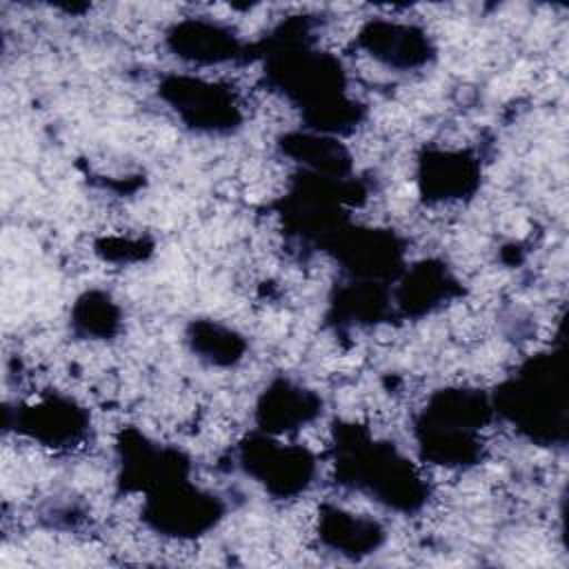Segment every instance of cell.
<instances>
[{"mask_svg":"<svg viewBox=\"0 0 569 569\" xmlns=\"http://www.w3.org/2000/svg\"><path fill=\"white\" fill-rule=\"evenodd\" d=\"M478 184L476 162L462 151H438L422 160L420 187L429 200H451L471 193Z\"/></svg>","mask_w":569,"mask_h":569,"instance_id":"ba28073f","label":"cell"},{"mask_svg":"<svg viewBox=\"0 0 569 569\" xmlns=\"http://www.w3.org/2000/svg\"><path fill=\"white\" fill-rule=\"evenodd\" d=\"M449 278L445 269L433 264H422L411 273V280L405 287V307L416 309L422 307V311L431 309L440 298L449 291Z\"/></svg>","mask_w":569,"mask_h":569,"instance_id":"4fadbf2b","label":"cell"},{"mask_svg":"<svg viewBox=\"0 0 569 569\" xmlns=\"http://www.w3.org/2000/svg\"><path fill=\"white\" fill-rule=\"evenodd\" d=\"M358 44L373 60L402 71L425 67L433 56L431 40L425 29L387 18L369 20L358 33Z\"/></svg>","mask_w":569,"mask_h":569,"instance_id":"5b68a950","label":"cell"},{"mask_svg":"<svg viewBox=\"0 0 569 569\" xmlns=\"http://www.w3.org/2000/svg\"><path fill=\"white\" fill-rule=\"evenodd\" d=\"M167 42L178 58L193 64H220L242 56V42L229 27L202 18L176 22Z\"/></svg>","mask_w":569,"mask_h":569,"instance_id":"8992f818","label":"cell"},{"mask_svg":"<svg viewBox=\"0 0 569 569\" xmlns=\"http://www.w3.org/2000/svg\"><path fill=\"white\" fill-rule=\"evenodd\" d=\"M84 413L71 400L49 398L24 409L20 425L31 436L49 447L69 445L84 431Z\"/></svg>","mask_w":569,"mask_h":569,"instance_id":"9c48e42d","label":"cell"},{"mask_svg":"<svg viewBox=\"0 0 569 569\" xmlns=\"http://www.w3.org/2000/svg\"><path fill=\"white\" fill-rule=\"evenodd\" d=\"M191 345L193 351L200 353V358H207L216 365H233L242 353L240 338L220 325L213 322H198L191 331Z\"/></svg>","mask_w":569,"mask_h":569,"instance_id":"8fae6325","label":"cell"},{"mask_svg":"<svg viewBox=\"0 0 569 569\" xmlns=\"http://www.w3.org/2000/svg\"><path fill=\"white\" fill-rule=\"evenodd\" d=\"M160 93L193 129L229 131L240 122L238 102L233 93H229L222 84L189 76H176L162 84Z\"/></svg>","mask_w":569,"mask_h":569,"instance_id":"7a4b0ae2","label":"cell"},{"mask_svg":"<svg viewBox=\"0 0 569 569\" xmlns=\"http://www.w3.org/2000/svg\"><path fill=\"white\" fill-rule=\"evenodd\" d=\"M322 536L333 547H342L345 551H358L362 547H376L380 540V529L373 520H365L353 513L333 509L322 518Z\"/></svg>","mask_w":569,"mask_h":569,"instance_id":"30bf717a","label":"cell"},{"mask_svg":"<svg viewBox=\"0 0 569 569\" xmlns=\"http://www.w3.org/2000/svg\"><path fill=\"white\" fill-rule=\"evenodd\" d=\"M318 413H320L318 396L287 380L273 382L258 402L260 429L273 436L296 431L302 425L311 422Z\"/></svg>","mask_w":569,"mask_h":569,"instance_id":"52a82bcc","label":"cell"},{"mask_svg":"<svg viewBox=\"0 0 569 569\" xmlns=\"http://www.w3.org/2000/svg\"><path fill=\"white\" fill-rule=\"evenodd\" d=\"M242 467L280 498L305 491L311 485L316 471L313 456L307 449L278 445L269 438L251 440L244 445Z\"/></svg>","mask_w":569,"mask_h":569,"instance_id":"3957f363","label":"cell"},{"mask_svg":"<svg viewBox=\"0 0 569 569\" xmlns=\"http://www.w3.org/2000/svg\"><path fill=\"white\" fill-rule=\"evenodd\" d=\"M147 516L169 536H198L200 529H209L216 522L220 505L211 493L169 478L156 485V493L149 496Z\"/></svg>","mask_w":569,"mask_h":569,"instance_id":"277c9868","label":"cell"},{"mask_svg":"<svg viewBox=\"0 0 569 569\" xmlns=\"http://www.w3.org/2000/svg\"><path fill=\"white\" fill-rule=\"evenodd\" d=\"M73 325L84 336H98L107 338L116 331L118 325V309L113 302L102 293H87L82 300H78L73 309Z\"/></svg>","mask_w":569,"mask_h":569,"instance_id":"7c38bea8","label":"cell"},{"mask_svg":"<svg viewBox=\"0 0 569 569\" xmlns=\"http://www.w3.org/2000/svg\"><path fill=\"white\" fill-rule=\"evenodd\" d=\"M491 402L480 391L449 389L431 398L420 422V447L436 465H469L480 456L476 429L491 416Z\"/></svg>","mask_w":569,"mask_h":569,"instance_id":"6da1fadb","label":"cell"}]
</instances>
